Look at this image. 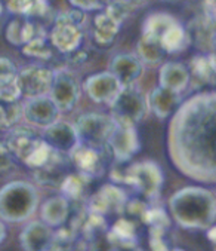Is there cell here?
Wrapping results in <instances>:
<instances>
[{"mask_svg": "<svg viewBox=\"0 0 216 251\" xmlns=\"http://www.w3.org/2000/svg\"><path fill=\"white\" fill-rule=\"evenodd\" d=\"M215 92L195 94L178 106L168 128V152L178 171L200 183H215Z\"/></svg>", "mask_w": 216, "mask_h": 251, "instance_id": "6da1fadb", "label": "cell"}, {"mask_svg": "<svg viewBox=\"0 0 216 251\" xmlns=\"http://www.w3.org/2000/svg\"><path fill=\"white\" fill-rule=\"evenodd\" d=\"M169 210L181 227L206 230L215 225L216 198L212 190L200 186H188L172 195Z\"/></svg>", "mask_w": 216, "mask_h": 251, "instance_id": "7a4b0ae2", "label": "cell"}, {"mask_svg": "<svg viewBox=\"0 0 216 251\" xmlns=\"http://www.w3.org/2000/svg\"><path fill=\"white\" fill-rule=\"evenodd\" d=\"M39 204V195L27 181H11L0 189V219L20 223L33 216Z\"/></svg>", "mask_w": 216, "mask_h": 251, "instance_id": "3957f363", "label": "cell"}, {"mask_svg": "<svg viewBox=\"0 0 216 251\" xmlns=\"http://www.w3.org/2000/svg\"><path fill=\"white\" fill-rule=\"evenodd\" d=\"M5 144L12 152L15 159L22 161L27 167L37 170L42 167L52 153V149L28 128H14L6 135Z\"/></svg>", "mask_w": 216, "mask_h": 251, "instance_id": "277c9868", "label": "cell"}, {"mask_svg": "<svg viewBox=\"0 0 216 251\" xmlns=\"http://www.w3.org/2000/svg\"><path fill=\"white\" fill-rule=\"evenodd\" d=\"M83 24L85 14L79 9H71L60 14L55 18V24L49 33V40L52 46L67 55L77 51L83 39Z\"/></svg>", "mask_w": 216, "mask_h": 251, "instance_id": "5b68a950", "label": "cell"}, {"mask_svg": "<svg viewBox=\"0 0 216 251\" xmlns=\"http://www.w3.org/2000/svg\"><path fill=\"white\" fill-rule=\"evenodd\" d=\"M111 118L116 124L135 126L144 119L148 112L147 95L141 89L133 86H123L119 95L110 104Z\"/></svg>", "mask_w": 216, "mask_h": 251, "instance_id": "8992f818", "label": "cell"}, {"mask_svg": "<svg viewBox=\"0 0 216 251\" xmlns=\"http://www.w3.org/2000/svg\"><path fill=\"white\" fill-rule=\"evenodd\" d=\"M123 183L132 184L145 198L154 199L160 195L163 186V173L157 164L151 161L138 162L125 170Z\"/></svg>", "mask_w": 216, "mask_h": 251, "instance_id": "52a82bcc", "label": "cell"}, {"mask_svg": "<svg viewBox=\"0 0 216 251\" xmlns=\"http://www.w3.org/2000/svg\"><path fill=\"white\" fill-rule=\"evenodd\" d=\"M79 141L93 147H107L108 137L113 132L116 122L111 116L102 113L82 115L74 124Z\"/></svg>", "mask_w": 216, "mask_h": 251, "instance_id": "ba28073f", "label": "cell"}, {"mask_svg": "<svg viewBox=\"0 0 216 251\" xmlns=\"http://www.w3.org/2000/svg\"><path fill=\"white\" fill-rule=\"evenodd\" d=\"M49 97L61 113L73 110L80 98V83L77 77L65 69L53 72Z\"/></svg>", "mask_w": 216, "mask_h": 251, "instance_id": "9c48e42d", "label": "cell"}, {"mask_svg": "<svg viewBox=\"0 0 216 251\" xmlns=\"http://www.w3.org/2000/svg\"><path fill=\"white\" fill-rule=\"evenodd\" d=\"M139 137L135 126L116 124L113 132L108 137L107 149L108 152L116 158L119 164H125L130 161L139 152Z\"/></svg>", "mask_w": 216, "mask_h": 251, "instance_id": "30bf717a", "label": "cell"}, {"mask_svg": "<svg viewBox=\"0 0 216 251\" xmlns=\"http://www.w3.org/2000/svg\"><path fill=\"white\" fill-rule=\"evenodd\" d=\"M17 77H18L21 97L28 100L34 97L49 95L53 80V72L44 66L33 64L18 72Z\"/></svg>", "mask_w": 216, "mask_h": 251, "instance_id": "8fae6325", "label": "cell"}, {"mask_svg": "<svg viewBox=\"0 0 216 251\" xmlns=\"http://www.w3.org/2000/svg\"><path fill=\"white\" fill-rule=\"evenodd\" d=\"M105 149L107 147H93L79 143L70 152L68 159L80 174L87 178H96L104 173Z\"/></svg>", "mask_w": 216, "mask_h": 251, "instance_id": "7c38bea8", "label": "cell"}, {"mask_svg": "<svg viewBox=\"0 0 216 251\" xmlns=\"http://www.w3.org/2000/svg\"><path fill=\"white\" fill-rule=\"evenodd\" d=\"M83 88L92 101L99 104H111L123 86L111 72H102L89 76Z\"/></svg>", "mask_w": 216, "mask_h": 251, "instance_id": "4fadbf2b", "label": "cell"}, {"mask_svg": "<svg viewBox=\"0 0 216 251\" xmlns=\"http://www.w3.org/2000/svg\"><path fill=\"white\" fill-rule=\"evenodd\" d=\"M61 112L52 101L49 95H42V97H34L28 98L27 103L22 106V116L24 119L34 126L39 128H46L57 122L60 119Z\"/></svg>", "mask_w": 216, "mask_h": 251, "instance_id": "5bb4252c", "label": "cell"}, {"mask_svg": "<svg viewBox=\"0 0 216 251\" xmlns=\"http://www.w3.org/2000/svg\"><path fill=\"white\" fill-rule=\"evenodd\" d=\"M42 138L52 150H55V152L63 153V155H67V156L80 143L74 124L60 121V119L44 128Z\"/></svg>", "mask_w": 216, "mask_h": 251, "instance_id": "9a60e30c", "label": "cell"}, {"mask_svg": "<svg viewBox=\"0 0 216 251\" xmlns=\"http://www.w3.org/2000/svg\"><path fill=\"white\" fill-rule=\"evenodd\" d=\"M128 204L126 195L122 189L113 186V184H107L101 187L99 192H96L90 201H89V210L93 214L104 216L108 213H123L125 207Z\"/></svg>", "mask_w": 216, "mask_h": 251, "instance_id": "2e32d148", "label": "cell"}, {"mask_svg": "<svg viewBox=\"0 0 216 251\" xmlns=\"http://www.w3.org/2000/svg\"><path fill=\"white\" fill-rule=\"evenodd\" d=\"M20 239L24 251H53L55 232L43 222H33L24 227Z\"/></svg>", "mask_w": 216, "mask_h": 251, "instance_id": "e0dca14e", "label": "cell"}, {"mask_svg": "<svg viewBox=\"0 0 216 251\" xmlns=\"http://www.w3.org/2000/svg\"><path fill=\"white\" fill-rule=\"evenodd\" d=\"M68 156L58 153L52 150L47 161L36 170V178L40 184L47 187H57L61 186L67 174V165H68Z\"/></svg>", "mask_w": 216, "mask_h": 251, "instance_id": "ac0fdd59", "label": "cell"}, {"mask_svg": "<svg viewBox=\"0 0 216 251\" xmlns=\"http://www.w3.org/2000/svg\"><path fill=\"white\" fill-rule=\"evenodd\" d=\"M144 64L133 54H119L113 58L110 72L122 86H133L142 76Z\"/></svg>", "mask_w": 216, "mask_h": 251, "instance_id": "d6986e66", "label": "cell"}, {"mask_svg": "<svg viewBox=\"0 0 216 251\" xmlns=\"http://www.w3.org/2000/svg\"><path fill=\"white\" fill-rule=\"evenodd\" d=\"M147 103L148 110H152V113L157 118L166 119L171 115H173L178 106L181 104V94L158 85L154 89H151L150 95L147 97Z\"/></svg>", "mask_w": 216, "mask_h": 251, "instance_id": "ffe728a7", "label": "cell"}, {"mask_svg": "<svg viewBox=\"0 0 216 251\" xmlns=\"http://www.w3.org/2000/svg\"><path fill=\"white\" fill-rule=\"evenodd\" d=\"M191 80V75L188 67L181 63H165L160 67L158 73V85L173 92H184Z\"/></svg>", "mask_w": 216, "mask_h": 251, "instance_id": "44dd1931", "label": "cell"}, {"mask_svg": "<svg viewBox=\"0 0 216 251\" xmlns=\"http://www.w3.org/2000/svg\"><path fill=\"white\" fill-rule=\"evenodd\" d=\"M18 70L15 64L5 57H0V101L15 103L21 98L18 85Z\"/></svg>", "mask_w": 216, "mask_h": 251, "instance_id": "7402d4cb", "label": "cell"}, {"mask_svg": "<svg viewBox=\"0 0 216 251\" xmlns=\"http://www.w3.org/2000/svg\"><path fill=\"white\" fill-rule=\"evenodd\" d=\"M68 213H70L68 199L63 195L47 199L40 210L43 223H46L50 227L63 226L65 220L68 219Z\"/></svg>", "mask_w": 216, "mask_h": 251, "instance_id": "603a6c76", "label": "cell"}, {"mask_svg": "<svg viewBox=\"0 0 216 251\" xmlns=\"http://www.w3.org/2000/svg\"><path fill=\"white\" fill-rule=\"evenodd\" d=\"M187 33L190 40H194L198 48L212 51L215 43V18H210L203 14L191 23L190 31Z\"/></svg>", "mask_w": 216, "mask_h": 251, "instance_id": "cb8c5ba5", "label": "cell"}, {"mask_svg": "<svg viewBox=\"0 0 216 251\" xmlns=\"http://www.w3.org/2000/svg\"><path fill=\"white\" fill-rule=\"evenodd\" d=\"M6 39L11 45L15 46H24L28 40H31L36 36H44L43 33H39L36 25L28 21L24 17L12 20L6 27Z\"/></svg>", "mask_w": 216, "mask_h": 251, "instance_id": "d4e9b609", "label": "cell"}, {"mask_svg": "<svg viewBox=\"0 0 216 251\" xmlns=\"http://www.w3.org/2000/svg\"><path fill=\"white\" fill-rule=\"evenodd\" d=\"M120 25H122L120 23H117L108 14H105V12L98 14L93 20L95 42L99 45H110L116 39V36L120 30Z\"/></svg>", "mask_w": 216, "mask_h": 251, "instance_id": "484cf974", "label": "cell"}, {"mask_svg": "<svg viewBox=\"0 0 216 251\" xmlns=\"http://www.w3.org/2000/svg\"><path fill=\"white\" fill-rule=\"evenodd\" d=\"M136 51H138L136 57L142 61V64L145 63L148 66H157L160 63H163L166 55V51L161 46V43L148 36H141Z\"/></svg>", "mask_w": 216, "mask_h": 251, "instance_id": "4316f807", "label": "cell"}, {"mask_svg": "<svg viewBox=\"0 0 216 251\" xmlns=\"http://www.w3.org/2000/svg\"><path fill=\"white\" fill-rule=\"evenodd\" d=\"M160 43L166 54H176L185 49V46L190 43V37L187 30L178 21H175L160 37Z\"/></svg>", "mask_w": 216, "mask_h": 251, "instance_id": "83f0119b", "label": "cell"}, {"mask_svg": "<svg viewBox=\"0 0 216 251\" xmlns=\"http://www.w3.org/2000/svg\"><path fill=\"white\" fill-rule=\"evenodd\" d=\"M190 75L200 79L203 83L213 85L215 83V75H216V66H215V55L213 52L195 55L190 61Z\"/></svg>", "mask_w": 216, "mask_h": 251, "instance_id": "f1b7e54d", "label": "cell"}, {"mask_svg": "<svg viewBox=\"0 0 216 251\" xmlns=\"http://www.w3.org/2000/svg\"><path fill=\"white\" fill-rule=\"evenodd\" d=\"M176 20L169 15V14H151L142 24V36L152 37L160 42V37L163 36V33L175 23Z\"/></svg>", "mask_w": 216, "mask_h": 251, "instance_id": "f546056e", "label": "cell"}, {"mask_svg": "<svg viewBox=\"0 0 216 251\" xmlns=\"http://www.w3.org/2000/svg\"><path fill=\"white\" fill-rule=\"evenodd\" d=\"M22 54L36 60H49L52 57V48L44 36H36L22 46Z\"/></svg>", "mask_w": 216, "mask_h": 251, "instance_id": "4dcf8cb0", "label": "cell"}, {"mask_svg": "<svg viewBox=\"0 0 216 251\" xmlns=\"http://www.w3.org/2000/svg\"><path fill=\"white\" fill-rule=\"evenodd\" d=\"M89 178L85 177L83 174H68L64 181L61 183V190H63V196H65L67 199H79L82 195H83V190H85V186H86V181Z\"/></svg>", "mask_w": 216, "mask_h": 251, "instance_id": "1f68e13d", "label": "cell"}, {"mask_svg": "<svg viewBox=\"0 0 216 251\" xmlns=\"http://www.w3.org/2000/svg\"><path fill=\"white\" fill-rule=\"evenodd\" d=\"M133 5L129 2V0H110L105 8V14H108L111 18H114L117 23H123L130 12L133 11Z\"/></svg>", "mask_w": 216, "mask_h": 251, "instance_id": "d6a6232c", "label": "cell"}, {"mask_svg": "<svg viewBox=\"0 0 216 251\" xmlns=\"http://www.w3.org/2000/svg\"><path fill=\"white\" fill-rule=\"evenodd\" d=\"M33 6H34V0H8L6 3L8 11L20 17L31 15Z\"/></svg>", "mask_w": 216, "mask_h": 251, "instance_id": "836d02e7", "label": "cell"}, {"mask_svg": "<svg viewBox=\"0 0 216 251\" xmlns=\"http://www.w3.org/2000/svg\"><path fill=\"white\" fill-rule=\"evenodd\" d=\"M15 165V156L5 143L0 144V173H8Z\"/></svg>", "mask_w": 216, "mask_h": 251, "instance_id": "e575fe53", "label": "cell"}, {"mask_svg": "<svg viewBox=\"0 0 216 251\" xmlns=\"http://www.w3.org/2000/svg\"><path fill=\"white\" fill-rule=\"evenodd\" d=\"M74 9H79L82 12L96 11L101 8V0H68Z\"/></svg>", "mask_w": 216, "mask_h": 251, "instance_id": "d590c367", "label": "cell"}, {"mask_svg": "<svg viewBox=\"0 0 216 251\" xmlns=\"http://www.w3.org/2000/svg\"><path fill=\"white\" fill-rule=\"evenodd\" d=\"M111 244H113L111 251H139L135 241H117Z\"/></svg>", "mask_w": 216, "mask_h": 251, "instance_id": "8d00e7d4", "label": "cell"}, {"mask_svg": "<svg viewBox=\"0 0 216 251\" xmlns=\"http://www.w3.org/2000/svg\"><path fill=\"white\" fill-rule=\"evenodd\" d=\"M6 128H9L8 118H6V110H5V104L0 101V129H6Z\"/></svg>", "mask_w": 216, "mask_h": 251, "instance_id": "74e56055", "label": "cell"}, {"mask_svg": "<svg viewBox=\"0 0 216 251\" xmlns=\"http://www.w3.org/2000/svg\"><path fill=\"white\" fill-rule=\"evenodd\" d=\"M5 238H6V227H5L3 222L0 220V244L5 241Z\"/></svg>", "mask_w": 216, "mask_h": 251, "instance_id": "f35d334b", "label": "cell"}, {"mask_svg": "<svg viewBox=\"0 0 216 251\" xmlns=\"http://www.w3.org/2000/svg\"><path fill=\"white\" fill-rule=\"evenodd\" d=\"M129 2L135 6V5H142V3H147L148 0H129Z\"/></svg>", "mask_w": 216, "mask_h": 251, "instance_id": "ab89813d", "label": "cell"}, {"mask_svg": "<svg viewBox=\"0 0 216 251\" xmlns=\"http://www.w3.org/2000/svg\"><path fill=\"white\" fill-rule=\"evenodd\" d=\"M171 251H185V250H181V248H175V250H171Z\"/></svg>", "mask_w": 216, "mask_h": 251, "instance_id": "60d3db41", "label": "cell"}, {"mask_svg": "<svg viewBox=\"0 0 216 251\" xmlns=\"http://www.w3.org/2000/svg\"><path fill=\"white\" fill-rule=\"evenodd\" d=\"M2 11H3V6H2V3H0V14H2Z\"/></svg>", "mask_w": 216, "mask_h": 251, "instance_id": "b9f144b4", "label": "cell"}]
</instances>
